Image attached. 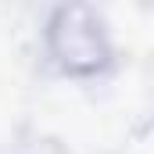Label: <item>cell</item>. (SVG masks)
Segmentation results:
<instances>
[{"instance_id":"1","label":"cell","mask_w":154,"mask_h":154,"mask_svg":"<svg viewBox=\"0 0 154 154\" xmlns=\"http://www.w3.org/2000/svg\"><path fill=\"white\" fill-rule=\"evenodd\" d=\"M50 50H54V57L65 72H93L108 57L100 22L79 4L65 7L50 22Z\"/></svg>"}]
</instances>
